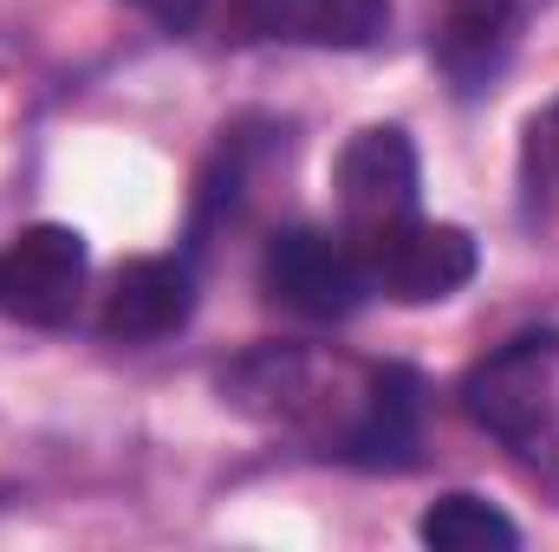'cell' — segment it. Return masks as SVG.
<instances>
[{"label":"cell","mask_w":559,"mask_h":552,"mask_svg":"<svg viewBox=\"0 0 559 552\" xmlns=\"http://www.w3.org/2000/svg\"><path fill=\"white\" fill-rule=\"evenodd\" d=\"M468 416L527 461H559V332H521L462 384Z\"/></svg>","instance_id":"1"},{"label":"cell","mask_w":559,"mask_h":552,"mask_svg":"<svg viewBox=\"0 0 559 552\" xmlns=\"http://www.w3.org/2000/svg\"><path fill=\"white\" fill-rule=\"evenodd\" d=\"M358 261H365V279H371V292H391L397 305H429V299H449V292H462L475 267H481V254H475V241L462 235V228H449V221H391V228H378V235H365L358 241Z\"/></svg>","instance_id":"2"},{"label":"cell","mask_w":559,"mask_h":552,"mask_svg":"<svg viewBox=\"0 0 559 552\" xmlns=\"http://www.w3.org/2000/svg\"><path fill=\"white\" fill-rule=\"evenodd\" d=\"M267 292L299 319H352L371 292L358 248L319 235V228H286L267 248Z\"/></svg>","instance_id":"3"},{"label":"cell","mask_w":559,"mask_h":552,"mask_svg":"<svg viewBox=\"0 0 559 552\" xmlns=\"http://www.w3.org/2000/svg\"><path fill=\"white\" fill-rule=\"evenodd\" d=\"M85 292V241L79 228L39 221L0 254V305L26 325H66Z\"/></svg>","instance_id":"4"},{"label":"cell","mask_w":559,"mask_h":552,"mask_svg":"<svg viewBox=\"0 0 559 552\" xmlns=\"http://www.w3.org/2000/svg\"><path fill=\"white\" fill-rule=\"evenodd\" d=\"M338 208H345L358 241L417 215V149L397 124H371V131H358L345 143V156H338Z\"/></svg>","instance_id":"5"},{"label":"cell","mask_w":559,"mask_h":552,"mask_svg":"<svg viewBox=\"0 0 559 552\" xmlns=\"http://www.w3.org/2000/svg\"><path fill=\"white\" fill-rule=\"evenodd\" d=\"M391 0H235L228 33L235 39H280V46H332L358 52L384 39Z\"/></svg>","instance_id":"6"},{"label":"cell","mask_w":559,"mask_h":552,"mask_svg":"<svg viewBox=\"0 0 559 552\" xmlns=\"http://www.w3.org/2000/svg\"><path fill=\"white\" fill-rule=\"evenodd\" d=\"M417 429H423V384L417 371L384 364L365 377V404L352 416L338 455L358 468H411L417 461Z\"/></svg>","instance_id":"7"},{"label":"cell","mask_w":559,"mask_h":552,"mask_svg":"<svg viewBox=\"0 0 559 552\" xmlns=\"http://www.w3.org/2000/svg\"><path fill=\"white\" fill-rule=\"evenodd\" d=\"M189 312H195V274H189V261H131L124 274L111 279L98 325L118 345H150V338H169Z\"/></svg>","instance_id":"8"},{"label":"cell","mask_w":559,"mask_h":552,"mask_svg":"<svg viewBox=\"0 0 559 552\" xmlns=\"http://www.w3.org/2000/svg\"><path fill=\"white\" fill-rule=\"evenodd\" d=\"M521 26V0H442L436 7V65L449 72L455 92H481Z\"/></svg>","instance_id":"9"},{"label":"cell","mask_w":559,"mask_h":552,"mask_svg":"<svg viewBox=\"0 0 559 552\" xmlns=\"http://www.w3.org/2000/svg\"><path fill=\"white\" fill-rule=\"evenodd\" d=\"M417 533H423V547H436V552H514L521 547V527L501 507H488L481 494H442L417 520Z\"/></svg>","instance_id":"10"},{"label":"cell","mask_w":559,"mask_h":552,"mask_svg":"<svg viewBox=\"0 0 559 552\" xmlns=\"http://www.w3.org/2000/svg\"><path fill=\"white\" fill-rule=\"evenodd\" d=\"M131 7H143V13H150L156 26H169V33H189L209 0H131Z\"/></svg>","instance_id":"11"},{"label":"cell","mask_w":559,"mask_h":552,"mask_svg":"<svg viewBox=\"0 0 559 552\" xmlns=\"http://www.w3.org/2000/svg\"><path fill=\"white\" fill-rule=\"evenodd\" d=\"M554 124H559V118H554Z\"/></svg>","instance_id":"12"}]
</instances>
